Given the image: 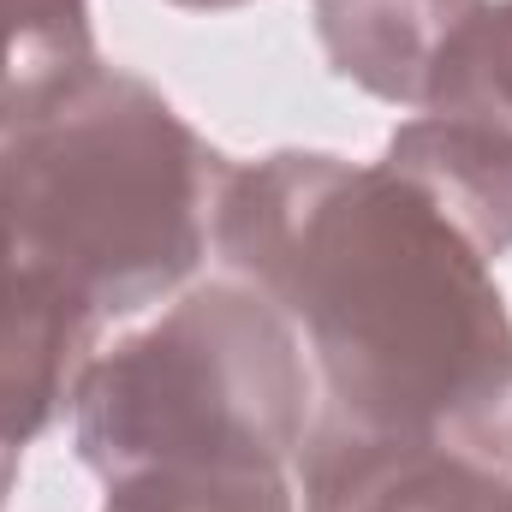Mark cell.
<instances>
[{"mask_svg":"<svg viewBox=\"0 0 512 512\" xmlns=\"http://www.w3.org/2000/svg\"><path fill=\"white\" fill-rule=\"evenodd\" d=\"M102 72L90 0H0V143Z\"/></svg>","mask_w":512,"mask_h":512,"instance_id":"ba28073f","label":"cell"},{"mask_svg":"<svg viewBox=\"0 0 512 512\" xmlns=\"http://www.w3.org/2000/svg\"><path fill=\"white\" fill-rule=\"evenodd\" d=\"M292 465L304 512H512V477L453 435H370L322 417Z\"/></svg>","mask_w":512,"mask_h":512,"instance_id":"277c9868","label":"cell"},{"mask_svg":"<svg viewBox=\"0 0 512 512\" xmlns=\"http://www.w3.org/2000/svg\"><path fill=\"white\" fill-rule=\"evenodd\" d=\"M227 167L155 84L102 66L0 143V274L54 280L96 322L137 316L209 256Z\"/></svg>","mask_w":512,"mask_h":512,"instance_id":"7a4b0ae2","label":"cell"},{"mask_svg":"<svg viewBox=\"0 0 512 512\" xmlns=\"http://www.w3.org/2000/svg\"><path fill=\"white\" fill-rule=\"evenodd\" d=\"M310 435V364L292 322L221 274L114 340L72 387L78 459L114 489L149 471L262 453L292 465Z\"/></svg>","mask_w":512,"mask_h":512,"instance_id":"3957f363","label":"cell"},{"mask_svg":"<svg viewBox=\"0 0 512 512\" xmlns=\"http://www.w3.org/2000/svg\"><path fill=\"white\" fill-rule=\"evenodd\" d=\"M209 245L310 352L334 423L441 435L512 382V316L489 274L382 161L274 149L227 167Z\"/></svg>","mask_w":512,"mask_h":512,"instance_id":"6da1fadb","label":"cell"},{"mask_svg":"<svg viewBox=\"0 0 512 512\" xmlns=\"http://www.w3.org/2000/svg\"><path fill=\"white\" fill-rule=\"evenodd\" d=\"M102 322L54 280L0 274V512L24 447L72 405Z\"/></svg>","mask_w":512,"mask_h":512,"instance_id":"5b68a950","label":"cell"},{"mask_svg":"<svg viewBox=\"0 0 512 512\" xmlns=\"http://www.w3.org/2000/svg\"><path fill=\"white\" fill-rule=\"evenodd\" d=\"M173 6H191V12H233V6H251V0H173Z\"/></svg>","mask_w":512,"mask_h":512,"instance_id":"7c38bea8","label":"cell"},{"mask_svg":"<svg viewBox=\"0 0 512 512\" xmlns=\"http://www.w3.org/2000/svg\"><path fill=\"white\" fill-rule=\"evenodd\" d=\"M441 435H453L459 447H471L477 459H489L495 471L512 477V382H507V393H495L483 411H471L465 423H453V429H441Z\"/></svg>","mask_w":512,"mask_h":512,"instance_id":"8fae6325","label":"cell"},{"mask_svg":"<svg viewBox=\"0 0 512 512\" xmlns=\"http://www.w3.org/2000/svg\"><path fill=\"white\" fill-rule=\"evenodd\" d=\"M382 167L405 179L483 262L512 251V137L459 114H417L387 137Z\"/></svg>","mask_w":512,"mask_h":512,"instance_id":"52a82bcc","label":"cell"},{"mask_svg":"<svg viewBox=\"0 0 512 512\" xmlns=\"http://www.w3.org/2000/svg\"><path fill=\"white\" fill-rule=\"evenodd\" d=\"M483 6L489 0H310V18L334 78L429 114L447 54Z\"/></svg>","mask_w":512,"mask_h":512,"instance_id":"8992f818","label":"cell"},{"mask_svg":"<svg viewBox=\"0 0 512 512\" xmlns=\"http://www.w3.org/2000/svg\"><path fill=\"white\" fill-rule=\"evenodd\" d=\"M429 114H459L512 137V0H489L441 66Z\"/></svg>","mask_w":512,"mask_h":512,"instance_id":"30bf717a","label":"cell"},{"mask_svg":"<svg viewBox=\"0 0 512 512\" xmlns=\"http://www.w3.org/2000/svg\"><path fill=\"white\" fill-rule=\"evenodd\" d=\"M102 512H298V495L280 459L233 453V459L173 465L114 483Z\"/></svg>","mask_w":512,"mask_h":512,"instance_id":"9c48e42d","label":"cell"}]
</instances>
